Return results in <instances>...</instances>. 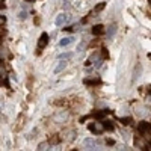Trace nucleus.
<instances>
[{
    "label": "nucleus",
    "instance_id": "5701e85b",
    "mask_svg": "<svg viewBox=\"0 0 151 151\" xmlns=\"http://www.w3.org/2000/svg\"><path fill=\"white\" fill-rule=\"evenodd\" d=\"M64 2H67V0H64Z\"/></svg>",
    "mask_w": 151,
    "mask_h": 151
},
{
    "label": "nucleus",
    "instance_id": "f8f14e48",
    "mask_svg": "<svg viewBox=\"0 0 151 151\" xmlns=\"http://www.w3.org/2000/svg\"><path fill=\"white\" fill-rule=\"evenodd\" d=\"M103 125H104L106 130H113V122H112V121H104Z\"/></svg>",
    "mask_w": 151,
    "mask_h": 151
},
{
    "label": "nucleus",
    "instance_id": "f03ea898",
    "mask_svg": "<svg viewBox=\"0 0 151 151\" xmlns=\"http://www.w3.org/2000/svg\"><path fill=\"white\" fill-rule=\"evenodd\" d=\"M70 20V15L68 14H64V12H62V14H59L58 17H56V26H64V24L67 23Z\"/></svg>",
    "mask_w": 151,
    "mask_h": 151
},
{
    "label": "nucleus",
    "instance_id": "6e6552de",
    "mask_svg": "<svg viewBox=\"0 0 151 151\" xmlns=\"http://www.w3.org/2000/svg\"><path fill=\"white\" fill-rule=\"evenodd\" d=\"M83 144H85V147H88V148H91V150H94L95 147H97V141H94L92 137H86V139L83 141Z\"/></svg>",
    "mask_w": 151,
    "mask_h": 151
},
{
    "label": "nucleus",
    "instance_id": "aec40b11",
    "mask_svg": "<svg viewBox=\"0 0 151 151\" xmlns=\"http://www.w3.org/2000/svg\"><path fill=\"white\" fill-rule=\"evenodd\" d=\"M103 56H104V58H107V50H106V48L103 50Z\"/></svg>",
    "mask_w": 151,
    "mask_h": 151
},
{
    "label": "nucleus",
    "instance_id": "6ab92c4d",
    "mask_svg": "<svg viewBox=\"0 0 151 151\" xmlns=\"http://www.w3.org/2000/svg\"><path fill=\"white\" fill-rule=\"evenodd\" d=\"M20 18H21V20L26 18V12H21V14H20Z\"/></svg>",
    "mask_w": 151,
    "mask_h": 151
},
{
    "label": "nucleus",
    "instance_id": "1a4fd4ad",
    "mask_svg": "<svg viewBox=\"0 0 151 151\" xmlns=\"http://www.w3.org/2000/svg\"><path fill=\"white\" fill-rule=\"evenodd\" d=\"M115 33H116V24L113 23V24H110L109 29H107V38H109V40H112Z\"/></svg>",
    "mask_w": 151,
    "mask_h": 151
},
{
    "label": "nucleus",
    "instance_id": "423d86ee",
    "mask_svg": "<svg viewBox=\"0 0 151 151\" xmlns=\"http://www.w3.org/2000/svg\"><path fill=\"white\" fill-rule=\"evenodd\" d=\"M101 33H104V26H103V24H95V26L92 27V35L98 36Z\"/></svg>",
    "mask_w": 151,
    "mask_h": 151
},
{
    "label": "nucleus",
    "instance_id": "f257e3e1",
    "mask_svg": "<svg viewBox=\"0 0 151 151\" xmlns=\"http://www.w3.org/2000/svg\"><path fill=\"white\" fill-rule=\"evenodd\" d=\"M137 132H139L145 139H148V142L151 144V124H148L145 121L139 122V125H137Z\"/></svg>",
    "mask_w": 151,
    "mask_h": 151
},
{
    "label": "nucleus",
    "instance_id": "20e7f679",
    "mask_svg": "<svg viewBox=\"0 0 151 151\" xmlns=\"http://www.w3.org/2000/svg\"><path fill=\"white\" fill-rule=\"evenodd\" d=\"M47 44H48V35L47 33H42L41 38H40V41H38V50H42Z\"/></svg>",
    "mask_w": 151,
    "mask_h": 151
},
{
    "label": "nucleus",
    "instance_id": "9d476101",
    "mask_svg": "<svg viewBox=\"0 0 151 151\" xmlns=\"http://www.w3.org/2000/svg\"><path fill=\"white\" fill-rule=\"evenodd\" d=\"M65 67H67V60L64 59V62H59V65H58V67L55 68V73H60V71L64 70Z\"/></svg>",
    "mask_w": 151,
    "mask_h": 151
},
{
    "label": "nucleus",
    "instance_id": "39448f33",
    "mask_svg": "<svg viewBox=\"0 0 151 151\" xmlns=\"http://www.w3.org/2000/svg\"><path fill=\"white\" fill-rule=\"evenodd\" d=\"M141 74H142V65L141 64H136V67H134V71H133V82H136L137 79L141 77Z\"/></svg>",
    "mask_w": 151,
    "mask_h": 151
},
{
    "label": "nucleus",
    "instance_id": "412c9836",
    "mask_svg": "<svg viewBox=\"0 0 151 151\" xmlns=\"http://www.w3.org/2000/svg\"><path fill=\"white\" fill-rule=\"evenodd\" d=\"M148 92H150V94H151V86H150V89H148Z\"/></svg>",
    "mask_w": 151,
    "mask_h": 151
},
{
    "label": "nucleus",
    "instance_id": "4be33fe9",
    "mask_svg": "<svg viewBox=\"0 0 151 151\" xmlns=\"http://www.w3.org/2000/svg\"><path fill=\"white\" fill-rule=\"evenodd\" d=\"M26 2H27V0H26ZM29 2H32V0H29Z\"/></svg>",
    "mask_w": 151,
    "mask_h": 151
},
{
    "label": "nucleus",
    "instance_id": "0eeeda50",
    "mask_svg": "<svg viewBox=\"0 0 151 151\" xmlns=\"http://www.w3.org/2000/svg\"><path fill=\"white\" fill-rule=\"evenodd\" d=\"M73 42H74V36H67V38H64V40L59 41V45H60V47H68V45L73 44Z\"/></svg>",
    "mask_w": 151,
    "mask_h": 151
},
{
    "label": "nucleus",
    "instance_id": "dca6fc26",
    "mask_svg": "<svg viewBox=\"0 0 151 151\" xmlns=\"http://www.w3.org/2000/svg\"><path fill=\"white\" fill-rule=\"evenodd\" d=\"M85 83H86V85H98V83H100V80H88V79H86V80H85Z\"/></svg>",
    "mask_w": 151,
    "mask_h": 151
},
{
    "label": "nucleus",
    "instance_id": "a211bd4d",
    "mask_svg": "<svg viewBox=\"0 0 151 151\" xmlns=\"http://www.w3.org/2000/svg\"><path fill=\"white\" fill-rule=\"evenodd\" d=\"M121 122H122V124H125V125H127L129 122H132V119H130V118H121Z\"/></svg>",
    "mask_w": 151,
    "mask_h": 151
},
{
    "label": "nucleus",
    "instance_id": "4468645a",
    "mask_svg": "<svg viewBox=\"0 0 151 151\" xmlns=\"http://www.w3.org/2000/svg\"><path fill=\"white\" fill-rule=\"evenodd\" d=\"M50 142H52V144H59V142H60V137H59L58 134H55L52 139H50Z\"/></svg>",
    "mask_w": 151,
    "mask_h": 151
},
{
    "label": "nucleus",
    "instance_id": "f3484780",
    "mask_svg": "<svg viewBox=\"0 0 151 151\" xmlns=\"http://www.w3.org/2000/svg\"><path fill=\"white\" fill-rule=\"evenodd\" d=\"M104 6H106L104 3H100V5H97V6H95V12H98V11H103V9H104Z\"/></svg>",
    "mask_w": 151,
    "mask_h": 151
},
{
    "label": "nucleus",
    "instance_id": "2eb2a0df",
    "mask_svg": "<svg viewBox=\"0 0 151 151\" xmlns=\"http://www.w3.org/2000/svg\"><path fill=\"white\" fill-rule=\"evenodd\" d=\"M71 58V53H64V55H59V59L62 60V59H65V60H68Z\"/></svg>",
    "mask_w": 151,
    "mask_h": 151
},
{
    "label": "nucleus",
    "instance_id": "7ed1b4c3",
    "mask_svg": "<svg viewBox=\"0 0 151 151\" xmlns=\"http://www.w3.org/2000/svg\"><path fill=\"white\" fill-rule=\"evenodd\" d=\"M88 129H89L92 133H101L103 130H106L103 124H97V122L95 124H89V125H88Z\"/></svg>",
    "mask_w": 151,
    "mask_h": 151
},
{
    "label": "nucleus",
    "instance_id": "ddd939ff",
    "mask_svg": "<svg viewBox=\"0 0 151 151\" xmlns=\"http://www.w3.org/2000/svg\"><path fill=\"white\" fill-rule=\"evenodd\" d=\"M48 144L47 142H42V144H40V145H38V150H41V151H44V150H48Z\"/></svg>",
    "mask_w": 151,
    "mask_h": 151
},
{
    "label": "nucleus",
    "instance_id": "9b49d317",
    "mask_svg": "<svg viewBox=\"0 0 151 151\" xmlns=\"http://www.w3.org/2000/svg\"><path fill=\"white\" fill-rule=\"evenodd\" d=\"M106 113H109V110H104V112H95V113H94V116L98 118V119H101V118H104Z\"/></svg>",
    "mask_w": 151,
    "mask_h": 151
}]
</instances>
